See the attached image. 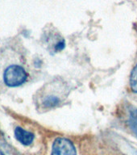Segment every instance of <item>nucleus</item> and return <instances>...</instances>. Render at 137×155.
I'll return each instance as SVG.
<instances>
[{"label":"nucleus","instance_id":"nucleus-1","mask_svg":"<svg viewBox=\"0 0 137 155\" xmlns=\"http://www.w3.org/2000/svg\"><path fill=\"white\" fill-rule=\"evenodd\" d=\"M28 74L24 68L20 65H10L5 70L3 80L8 87H18L26 82Z\"/></svg>","mask_w":137,"mask_h":155},{"label":"nucleus","instance_id":"nucleus-2","mask_svg":"<svg viewBox=\"0 0 137 155\" xmlns=\"http://www.w3.org/2000/svg\"><path fill=\"white\" fill-rule=\"evenodd\" d=\"M51 155H77L73 143L65 138H57L54 140Z\"/></svg>","mask_w":137,"mask_h":155},{"label":"nucleus","instance_id":"nucleus-3","mask_svg":"<svg viewBox=\"0 0 137 155\" xmlns=\"http://www.w3.org/2000/svg\"><path fill=\"white\" fill-rule=\"evenodd\" d=\"M15 136L16 140L20 142L22 145H31L34 140V134L28 131L23 129L20 127H17L15 130Z\"/></svg>","mask_w":137,"mask_h":155},{"label":"nucleus","instance_id":"nucleus-4","mask_svg":"<svg viewBox=\"0 0 137 155\" xmlns=\"http://www.w3.org/2000/svg\"><path fill=\"white\" fill-rule=\"evenodd\" d=\"M60 103V99L59 97L50 94L44 97L42 102H41V104L44 108H53V107L58 106Z\"/></svg>","mask_w":137,"mask_h":155},{"label":"nucleus","instance_id":"nucleus-5","mask_svg":"<svg viewBox=\"0 0 137 155\" xmlns=\"http://www.w3.org/2000/svg\"><path fill=\"white\" fill-rule=\"evenodd\" d=\"M129 125L137 137V109L131 112L129 116Z\"/></svg>","mask_w":137,"mask_h":155},{"label":"nucleus","instance_id":"nucleus-6","mask_svg":"<svg viewBox=\"0 0 137 155\" xmlns=\"http://www.w3.org/2000/svg\"><path fill=\"white\" fill-rule=\"evenodd\" d=\"M130 87L133 91L137 93V64L132 71L130 76Z\"/></svg>","mask_w":137,"mask_h":155},{"label":"nucleus","instance_id":"nucleus-7","mask_svg":"<svg viewBox=\"0 0 137 155\" xmlns=\"http://www.w3.org/2000/svg\"><path fill=\"white\" fill-rule=\"evenodd\" d=\"M65 41H60V42H58V43L55 45V50L56 51L62 50L63 48H65Z\"/></svg>","mask_w":137,"mask_h":155}]
</instances>
